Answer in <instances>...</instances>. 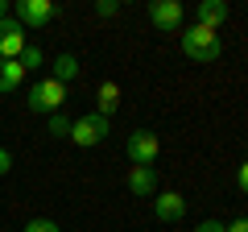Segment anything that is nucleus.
Here are the masks:
<instances>
[{
    "label": "nucleus",
    "mask_w": 248,
    "mask_h": 232,
    "mask_svg": "<svg viewBox=\"0 0 248 232\" xmlns=\"http://www.w3.org/2000/svg\"><path fill=\"white\" fill-rule=\"evenodd\" d=\"M178 42H182V54L190 58V63H203V66L215 63V58L223 54L219 33H215V29H207V25H186Z\"/></svg>",
    "instance_id": "f257e3e1"
},
{
    "label": "nucleus",
    "mask_w": 248,
    "mask_h": 232,
    "mask_svg": "<svg viewBox=\"0 0 248 232\" xmlns=\"http://www.w3.org/2000/svg\"><path fill=\"white\" fill-rule=\"evenodd\" d=\"M62 99H66V87H62L58 79H37L33 87H29V112H37V116H54V112H62Z\"/></svg>",
    "instance_id": "f03ea898"
},
{
    "label": "nucleus",
    "mask_w": 248,
    "mask_h": 232,
    "mask_svg": "<svg viewBox=\"0 0 248 232\" xmlns=\"http://www.w3.org/2000/svg\"><path fill=\"white\" fill-rule=\"evenodd\" d=\"M124 153H128V162L133 166H153L161 153V141L153 129H137V133H128V141H124Z\"/></svg>",
    "instance_id": "7ed1b4c3"
},
{
    "label": "nucleus",
    "mask_w": 248,
    "mask_h": 232,
    "mask_svg": "<svg viewBox=\"0 0 248 232\" xmlns=\"http://www.w3.org/2000/svg\"><path fill=\"white\" fill-rule=\"evenodd\" d=\"M108 129H112V120L108 116H99V112H87V116H79L71 125V141L79 145V149H91V145H99L108 137Z\"/></svg>",
    "instance_id": "20e7f679"
},
{
    "label": "nucleus",
    "mask_w": 248,
    "mask_h": 232,
    "mask_svg": "<svg viewBox=\"0 0 248 232\" xmlns=\"http://www.w3.org/2000/svg\"><path fill=\"white\" fill-rule=\"evenodd\" d=\"M54 13H58L54 0H17V13L13 17L21 21V29H42V25L54 21Z\"/></svg>",
    "instance_id": "39448f33"
},
{
    "label": "nucleus",
    "mask_w": 248,
    "mask_h": 232,
    "mask_svg": "<svg viewBox=\"0 0 248 232\" xmlns=\"http://www.w3.org/2000/svg\"><path fill=\"white\" fill-rule=\"evenodd\" d=\"M25 29H21L17 17H4L0 21V63H9V58H21L25 54Z\"/></svg>",
    "instance_id": "423d86ee"
},
{
    "label": "nucleus",
    "mask_w": 248,
    "mask_h": 232,
    "mask_svg": "<svg viewBox=\"0 0 248 232\" xmlns=\"http://www.w3.org/2000/svg\"><path fill=\"white\" fill-rule=\"evenodd\" d=\"M182 4L178 0H153L149 4V21L161 29V33H182Z\"/></svg>",
    "instance_id": "0eeeda50"
},
{
    "label": "nucleus",
    "mask_w": 248,
    "mask_h": 232,
    "mask_svg": "<svg viewBox=\"0 0 248 232\" xmlns=\"http://www.w3.org/2000/svg\"><path fill=\"white\" fill-rule=\"evenodd\" d=\"M153 215H157V224H178L186 215V199L178 191H161V195H153Z\"/></svg>",
    "instance_id": "6e6552de"
},
{
    "label": "nucleus",
    "mask_w": 248,
    "mask_h": 232,
    "mask_svg": "<svg viewBox=\"0 0 248 232\" xmlns=\"http://www.w3.org/2000/svg\"><path fill=\"white\" fill-rule=\"evenodd\" d=\"M228 17H232L228 0H199L195 4V25H207V29H215V33H219V25Z\"/></svg>",
    "instance_id": "1a4fd4ad"
},
{
    "label": "nucleus",
    "mask_w": 248,
    "mask_h": 232,
    "mask_svg": "<svg viewBox=\"0 0 248 232\" xmlns=\"http://www.w3.org/2000/svg\"><path fill=\"white\" fill-rule=\"evenodd\" d=\"M128 191H133L137 199H153V191H157V170L153 166H128Z\"/></svg>",
    "instance_id": "9d476101"
},
{
    "label": "nucleus",
    "mask_w": 248,
    "mask_h": 232,
    "mask_svg": "<svg viewBox=\"0 0 248 232\" xmlns=\"http://www.w3.org/2000/svg\"><path fill=\"white\" fill-rule=\"evenodd\" d=\"M116 108H120V83L104 79V83H99V91H95V112L112 120V112H116Z\"/></svg>",
    "instance_id": "9b49d317"
},
{
    "label": "nucleus",
    "mask_w": 248,
    "mask_h": 232,
    "mask_svg": "<svg viewBox=\"0 0 248 232\" xmlns=\"http://www.w3.org/2000/svg\"><path fill=\"white\" fill-rule=\"evenodd\" d=\"M21 83H25V66H21V58L0 63V96H13Z\"/></svg>",
    "instance_id": "f8f14e48"
},
{
    "label": "nucleus",
    "mask_w": 248,
    "mask_h": 232,
    "mask_svg": "<svg viewBox=\"0 0 248 232\" xmlns=\"http://www.w3.org/2000/svg\"><path fill=\"white\" fill-rule=\"evenodd\" d=\"M79 58H75V54H58V58H54V71H50V79H58L62 87H66V83L71 79H79Z\"/></svg>",
    "instance_id": "ddd939ff"
},
{
    "label": "nucleus",
    "mask_w": 248,
    "mask_h": 232,
    "mask_svg": "<svg viewBox=\"0 0 248 232\" xmlns=\"http://www.w3.org/2000/svg\"><path fill=\"white\" fill-rule=\"evenodd\" d=\"M71 125H75L71 116L54 112V116H50V125H46V129H50V137H54V141H71Z\"/></svg>",
    "instance_id": "4468645a"
},
{
    "label": "nucleus",
    "mask_w": 248,
    "mask_h": 232,
    "mask_svg": "<svg viewBox=\"0 0 248 232\" xmlns=\"http://www.w3.org/2000/svg\"><path fill=\"white\" fill-rule=\"evenodd\" d=\"M42 63H46L42 50H37V46H25V54H21V66H25V75H29V71H42Z\"/></svg>",
    "instance_id": "2eb2a0df"
},
{
    "label": "nucleus",
    "mask_w": 248,
    "mask_h": 232,
    "mask_svg": "<svg viewBox=\"0 0 248 232\" xmlns=\"http://www.w3.org/2000/svg\"><path fill=\"white\" fill-rule=\"evenodd\" d=\"M120 13V0H99L95 4V17H116Z\"/></svg>",
    "instance_id": "dca6fc26"
},
{
    "label": "nucleus",
    "mask_w": 248,
    "mask_h": 232,
    "mask_svg": "<svg viewBox=\"0 0 248 232\" xmlns=\"http://www.w3.org/2000/svg\"><path fill=\"white\" fill-rule=\"evenodd\" d=\"M25 232H62V228H58L54 220H29V224H25Z\"/></svg>",
    "instance_id": "f3484780"
},
{
    "label": "nucleus",
    "mask_w": 248,
    "mask_h": 232,
    "mask_svg": "<svg viewBox=\"0 0 248 232\" xmlns=\"http://www.w3.org/2000/svg\"><path fill=\"white\" fill-rule=\"evenodd\" d=\"M236 182H240V191H244V195H248V158L240 162V170H236Z\"/></svg>",
    "instance_id": "a211bd4d"
},
{
    "label": "nucleus",
    "mask_w": 248,
    "mask_h": 232,
    "mask_svg": "<svg viewBox=\"0 0 248 232\" xmlns=\"http://www.w3.org/2000/svg\"><path fill=\"white\" fill-rule=\"evenodd\" d=\"M195 232H228V224H219V220H203Z\"/></svg>",
    "instance_id": "6ab92c4d"
},
{
    "label": "nucleus",
    "mask_w": 248,
    "mask_h": 232,
    "mask_svg": "<svg viewBox=\"0 0 248 232\" xmlns=\"http://www.w3.org/2000/svg\"><path fill=\"white\" fill-rule=\"evenodd\" d=\"M9 170H13V153L0 145V174H9Z\"/></svg>",
    "instance_id": "aec40b11"
},
{
    "label": "nucleus",
    "mask_w": 248,
    "mask_h": 232,
    "mask_svg": "<svg viewBox=\"0 0 248 232\" xmlns=\"http://www.w3.org/2000/svg\"><path fill=\"white\" fill-rule=\"evenodd\" d=\"M228 232H248V215H240V220L228 224Z\"/></svg>",
    "instance_id": "412c9836"
},
{
    "label": "nucleus",
    "mask_w": 248,
    "mask_h": 232,
    "mask_svg": "<svg viewBox=\"0 0 248 232\" xmlns=\"http://www.w3.org/2000/svg\"><path fill=\"white\" fill-rule=\"evenodd\" d=\"M4 17H9V4H4V0H0V21H4Z\"/></svg>",
    "instance_id": "4be33fe9"
},
{
    "label": "nucleus",
    "mask_w": 248,
    "mask_h": 232,
    "mask_svg": "<svg viewBox=\"0 0 248 232\" xmlns=\"http://www.w3.org/2000/svg\"><path fill=\"white\" fill-rule=\"evenodd\" d=\"M244 149H248V141H244Z\"/></svg>",
    "instance_id": "5701e85b"
}]
</instances>
